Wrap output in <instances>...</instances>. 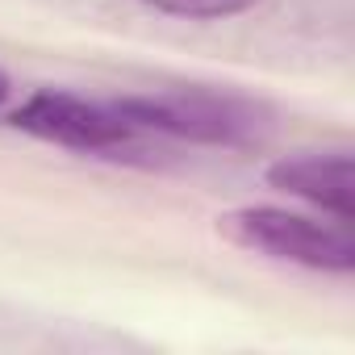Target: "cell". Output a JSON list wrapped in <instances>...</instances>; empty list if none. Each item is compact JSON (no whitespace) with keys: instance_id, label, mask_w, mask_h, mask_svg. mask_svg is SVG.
<instances>
[{"instance_id":"1","label":"cell","mask_w":355,"mask_h":355,"mask_svg":"<svg viewBox=\"0 0 355 355\" xmlns=\"http://www.w3.org/2000/svg\"><path fill=\"white\" fill-rule=\"evenodd\" d=\"M218 234L243 251L297 263L309 272L351 276L355 268V243L347 234V222H322V218L288 214L276 205H243L218 218Z\"/></svg>"},{"instance_id":"3","label":"cell","mask_w":355,"mask_h":355,"mask_svg":"<svg viewBox=\"0 0 355 355\" xmlns=\"http://www.w3.org/2000/svg\"><path fill=\"white\" fill-rule=\"evenodd\" d=\"M21 134L80 150V155H101V159H138L146 155V134L117 113L113 101H88L76 92L42 88L26 96L13 117Z\"/></svg>"},{"instance_id":"2","label":"cell","mask_w":355,"mask_h":355,"mask_svg":"<svg viewBox=\"0 0 355 355\" xmlns=\"http://www.w3.org/2000/svg\"><path fill=\"white\" fill-rule=\"evenodd\" d=\"M113 105L142 134H167L184 142H205V146H251L263 134V109L230 92L180 88V92L121 96Z\"/></svg>"},{"instance_id":"4","label":"cell","mask_w":355,"mask_h":355,"mask_svg":"<svg viewBox=\"0 0 355 355\" xmlns=\"http://www.w3.org/2000/svg\"><path fill=\"white\" fill-rule=\"evenodd\" d=\"M268 184L318 205L334 222H351L355 214V184H351V155L347 150H326V155H293L268 167Z\"/></svg>"},{"instance_id":"5","label":"cell","mask_w":355,"mask_h":355,"mask_svg":"<svg viewBox=\"0 0 355 355\" xmlns=\"http://www.w3.org/2000/svg\"><path fill=\"white\" fill-rule=\"evenodd\" d=\"M142 5L171 13V17H189V21H218V17H234L247 13L259 0H142Z\"/></svg>"},{"instance_id":"6","label":"cell","mask_w":355,"mask_h":355,"mask_svg":"<svg viewBox=\"0 0 355 355\" xmlns=\"http://www.w3.org/2000/svg\"><path fill=\"white\" fill-rule=\"evenodd\" d=\"M5 101H9V76L0 71V105H5Z\"/></svg>"}]
</instances>
